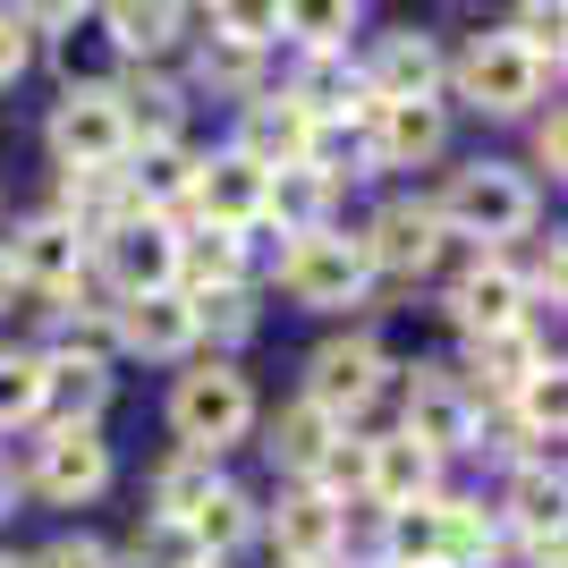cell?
<instances>
[{"label":"cell","instance_id":"cell-11","mask_svg":"<svg viewBox=\"0 0 568 568\" xmlns=\"http://www.w3.org/2000/svg\"><path fill=\"white\" fill-rule=\"evenodd\" d=\"M102 263H111L119 297H144V288L179 281V237H170V221H119L102 237Z\"/></svg>","mask_w":568,"mask_h":568},{"label":"cell","instance_id":"cell-25","mask_svg":"<svg viewBox=\"0 0 568 568\" xmlns=\"http://www.w3.org/2000/svg\"><path fill=\"white\" fill-rule=\"evenodd\" d=\"M187 535L204 544V560H221V551H237L246 535H255V500L230 493V484H213V493L187 509Z\"/></svg>","mask_w":568,"mask_h":568},{"label":"cell","instance_id":"cell-18","mask_svg":"<svg viewBox=\"0 0 568 568\" xmlns=\"http://www.w3.org/2000/svg\"><path fill=\"white\" fill-rule=\"evenodd\" d=\"M518 314H526V281H518L500 255H484L467 281L450 288V323H458L467 339H475V332H500V323H518Z\"/></svg>","mask_w":568,"mask_h":568},{"label":"cell","instance_id":"cell-9","mask_svg":"<svg viewBox=\"0 0 568 568\" xmlns=\"http://www.w3.org/2000/svg\"><path fill=\"white\" fill-rule=\"evenodd\" d=\"M34 484H43L60 509L94 500L102 484H111V442H102L94 425H60V433L43 442V467H34Z\"/></svg>","mask_w":568,"mask_h":568},{"label":"cell","instance_id":"cell-3","mask_svg":"<svg viewBox=\"0 0 568 568\" xmlns=\"http://www.w3.org/2000/svg\"><path fill=\"white\" fill-rule=\"evenodd\" d=\"M170 425H179L187 450L221 458L255 425V390H246V374H230V365H195V374H179V390H170Z\"/></svg>","mask_w":568,"mask_h":568},{"label":"cell","instance_id":"cell-31","mask_svg":"<svg viewBox=\"0 0 568 568\" xmlns=\"http://www.w3.org/2000/svg\"><path fill=\"white\" fill-rule=\"evenodd\" d=\"M119 111H128V136L144 128V144L153 136H179V94H170L162 77H128V85H111Z\"/></svg>","mask_w":568,"mask_h":568},{"label":"cell","instance_id":"cell-34","mask_svg":"<svg viewBox=\"0 0 568 568\" xmlns=\"http://www.w3.org/2000/svg\"><path fill=\"white\" fill-rule=\"evenodd\" d=\"M136 568H213V560H204V544L187 535V518H153L136 535Z\"/></svg>","mask_w":568,"mask_h":568},{"label":"cell","instance_id":"cell-17","mask_svg":"<svg viewBox=\"0 0 568 568\" xmlns=\"http://www.w3.org/2000/svg\"><path fill=\"white\" fill-rule=\"evenodd\" d=\"M442 213L433 204H382V221L365 230V255H374V272H425L433 255H442Z\"/></svg>","mask_w":568,"mask_h":568},{"label":"cell","instance_id":"cell-5","mask_svg":"<svg viewBox=\"0 0 568 568\" xmlns=\"http://www.w3.org/2000/svg\"><path fill=\"white\" fill-rule=\"evenodd\" d=\"M128 111H119L111 85H69L60 94V111H51V153H60V170H111L119 153H128Z\"/></svg>","mask_w":568,"mask_h":568},{"label":"cell","instance_id":"cell-45","mask_svg":"<svg viewBox=\"0 0 568 568\" xmlns=\"http://www.w3.org/2000/svg\"><path fill=\"white\" fill-rule=\"evenodd\" d=\"M0 568H26V560H0Z\"/></svg>","mask_w":568,"mask_h":568},{"label":"cell","instance_id":"cell-14","mask_svg":"<svg viewBox=\"0 0 568 568\" xmlns=\"http://www.w3.org/2000/svg\"><path fill=\"white\" fill-rule=\"evenodd\" d=\"M433 484H442V458H433L425 442H407V433L365 442V500H382V509H416V500H433Z\"/></svg>","mask_w":568,"mask_h":568},{"label":"cell","instance_id":"cell-40","mask_svg":"<svg viewBox=\"0 0 568 568\" xmlns=\"http://www.w3.org/2000/svg\"><path fill=\"white\" fill-rule=\"evenodd\" d=\"M9 18H18V26H77V18H85V0H9Z\"/></svg>","mask_w":568,"mask_h":568},{"label":"cell","instance_id":"cell-39","mask_svg":"<svg viewBox=\"0 0 568 568\" xmlns=\"http://www.w3.org/2000/svg\"><path fill=\"white\" fill-rule=\"evenodd\" d=\"M26 568H111V551H102L94 535H60L43 560H26Z\"/></svg>","mask_w":568,"mask_h":568},{"label":"cell","instance_id":"cell-37","mask_svg":"<svg viewBox=\"0 0 568 568\" xmlns=\"http://www.w3.org/2000/svg\"><path fill=\"white\" fill-rule=\"evenodd\" d=\"M390 551H399V568L433 560V500H416V509H390Z\"/></svg>","mask_w":568,"mask_h":568},{"label":"cell","instance_id":"cell-41","mask_svg":"<svg viewBox=\"0 0 568 568\" xmlns=\"http://www.w3.org/2000/svg\"><path fill=\"white\" fill-rule=\"evenodd\" d=\"M18 77H26V26L0 9V85H18Z\"/></svg>","mask_w":568,"mask_h":568},{"label":"cell","instance_id":"cell-42","mask_svg":"<svg viewBox=\"0 0 568 568\" xmlns=\"http://www.w3.org/2000/svg\"><path fill=\"white\" fill-rule=\"evenodd\" d=\"M535 162H544V170H560V111H551L544 128H535Z\"/></svg>","mask_w":568,"mask_h":568},{"label":"cell","instance_id":"cell-32","mask_svg":"<svg viewBox=\"0 0 568 568\" xmlns=\"http://www.w3.org/2000/svg\"><path fill=\"white\" fill-rule=\"evenodd\" d=\"M509 518H518L526 535H560V475H551V458H535V467L518 475V493H509Z\"/></svg>","mask_w":568,"mask_h":568},{"label":"cell","instance_id":"cell-20","mask_svg":"<svg viewBox=\"0 0 568 568\" xmlns=\"http://www.w3.org/2000/svg\"><path fill=\"white\" fill-rule=\"evenodd\" d=\"M102 399H111V374H102V356H85V348L43 356V407H60L69 425H94Z\"/></svg>","mask_w":568,"mask_h":568},{"label":"cell","instance_id":"cell-24","mask_svg":"<svg viewBox=\"0 0 568 568\" xmlns=\"http://www.w3.org/2000/svg\"><path fill=\"white\" fill-rule=\"evenodd\" d=\"M535 365H544V339L526 332V323H500V332H475V374L493 382L500 399H509V390H518V382L535 374Z\"/></svg>","mask_w":568,"mask_h":568},{"label":"cell","instance_id":"cell-22","mask_svg":"<svg viewBox=\"0 0 568 568\" xmlns=\"http://www.w3.org/2000/svg\"><path fill=\"white\" fill-rule=\"evenodd\" d=\"M500 544V526L475 500H433V568H484Z\"/></svg>","mask_w":568,"mask_h":568},{"label":"cell","instance_id":"cell-47","mask_svg":"<svg viewBox=\"0 0 568 568\" xmlns=\"http://www.w3.org/2000/svg\"><path fill=\"white\" fill-rule=\"evenodd\" d=\"M288 568H297V560H288Z\"/></svg>","mask_w":568,"mask_h":568},{"label":"cell","instance_id":"cell-27","mask_svg":"<svg viewBox=\"0 0 568 568\" xmlns=\"http://www.w3.org/2000/svg\"><path fill=\"white\" fill-rule=\"evenodd\" d=\"M356 0H281V34L297 51H348Z\"/></svg>","mask_w":568,"mask_h":568},{"label":"cell","instance_id":"cell-36","mask_svg":"<svg viewBox=\"0 0 568 568\" xmlns=\"http://www.w3.org/2000/svg\"><path fill=\"white\" fill-rule=\"evenodd\" d=\"M195 306V332H221V339H246V288H204V297H187Z\"/></svg>","mask_w":568,"mask_h":568},{"label":"cell","instance_id":"cell-44","mask_svg":"<svg viewBox=\"0 0 568 568\" xmlns=\"http://www.w3.org/2000/svg\"><path fill=\"white\" fill-rule=\"evenodd\" d=\"M9 288H18V281H9V255H0V297H9Z\"/></svg>","mask_w":568,"mask_h":568},{"label":"cell","instance_id":"cell-10","mask_svg":"<svg viewBox=\"0 0 568 568\" xmlns=\"http://www.w3.org/2000/svg\"><path fill=\"white\" fill-rule=\"evenodd\" d=\"M339 535H348V518H339V500H332V493H314V484L281 493V509H272V544H281V560H297V568H332Z\"/></svg>","mask_w":568,"mask_h":568},{"label":"cell","instance_id":"cell-7","mask_svg":"<svg viewBox=\"0 0 568 568\" xmlns=\"http://www.w3.org/2000/svg\"><path fill=\"white\" fill-rule=\"evenodd\" d=\"M382 390V348L374 339H323L306 365V407H323V416H356V407Z\"/></svg>","mask_w":568,"mask_h":568},{"label":"cell","instance_id":"cell-1","mask_svg":"<svg viewBox=\"0 0 568 568\" xmlns=\"http://www.w3.org/2000/svg\"><path fill=\"white\" fill-rule=\"evenodd\" d=\"M433 213L458 237H526L535 230V187L509 162H467V170H450V187H442Z\"/></svg>","mask_w":568,"mask_h":568},{"label":"cell","instance_id":"cell-38","mask_svg":"<svg viewBox=\"0 0 568 568\" xmlns=\"http://www.w3.org/2000/svg\"><path fill=\"white\" fill-rule=\"evenodd\" d=\"M204 77H213V85H255V51H246V43H230V34H221V43L204 51Z\"/></svg>","mask_w":568,"mask_h":568},{"label":"cell","instance_id":"cell-21","mask_svg":"<svg viewBox=\"0 0 568 568\" xmlns=\"http://www.w3.org/2000/svg\"><path fill=\"white\" fill-rule=\"evenodd\" d=\"M187 187H195V162H187V144H179V136H153L136 153V170H128V204H144V213L187 204Z\"/></svg>","mask_w":568,"mask_h":568},{"label":"cell","instance_id":"cell-13","mask_svg":"<svg viewBox=\"0 0 568 568\" xmlns=\"http://www.w3.org/2000/svg\"><path fill=\"white\" fill-rule=\"evenodd\" d=\"M306 136H314V119L288 94H255L246 111H237V144L230 153H246L255 170H288V162H306Z\"/></svg>","mask_w":568,"mask_h":568},{"label":"cell","instance_id":"cell-46","mask_svg":"<svg viewBox=\"0 0 568 568\" xmlns=\"http://www.w3.org/2000/svg\"><path fill=\"white\" fill-rule=\"evenodd\" d=\"M416 568H433V560H416Z\"/></svg>","mask_w":568,"mask_h":568},{"label":"cell","instance_id":"cell-26","mask_svg":"<svg viewBox=\"0 0 568 568\" xmlns=\"http://www.w3.org/2000/svg\"><path fill=\"white\" fill-rule=\"evenodd\" d=\"M102 18H111V43L119 51H144V60L179 43V0H111Z\"/></svg>","mask_w":568,"mask_h":568},{"label":"cell","instance_id":"cell-6","mask_svg":"<svg viewBox=\"0 0 568 568\" xmlns=\"http://www.w3.org/2000/svg\"><path fill=\"white\" fill-rule=\"evenodd\" d=\"M9 281H26V288H43V297H77V281H85V263H94V246L69 230V221L51 213V221H26L9 246Z\"/></svg>","mask_w":568,"mask_h":568},{"label":"cell","instance_id":"cell-2","mask_svg":"<svg viewBox=\"0 0 568 568\" xmlns=\"http://www.w3.org/2000/svg\"><path fill=\"white\" fill-rule=\"evenodd\" d=\"M281 281H288V297H297V306L339 314V306H356V297L374 288V255H365V237L297 230V246L281 255Z\"/></svg>","mask_w":568,"mask_h":568},{"label":"cell","instance_id":"cell-43","mask_svg":"<svg viewBox=\"0 0 568 568\" xmlns=\"http://www.w3.org/2000/svg\"><path fill=\"white\" fill-rule=\"evenodd\" d=\"M9 500H18V484H9V475H0V518H9Z\"/></svg>","mask_w":568,"mask_h":568},{"label":"cell","instance_id":"cell-19","mask_svg":"<svg viewBox=\"0 0 568 568\" xmlns=\"http://www.w3.org/2000/svg\"><path fill=\"white\" fill-rule=\"evenodd\" d=\"M433 85H442V51H433V34H390V43L374 51V69H365V94H374V102H425Z\"/></svg>","mask_w":568,"mask_h":568},{"label":"cell","instance_id":"cell-23","mask_svg":"<svg viewBox=\"0 0 568 568\" xmlns=\"http://www.w3.org/2000/svg\"><path fill=\"white\" fill-rule=\"evenodd\" d=\"M332 170H314V162H288L272 170V187H263V213L272 221H297V230H323V204H332Z\"/></svg>","mask_w":568,"mask_h":568},{"label":"cell","instance_id":"cell-29","mask_svg":"<svg viewBox=\"0 0 568 568\" xmlns=\"http://www.w3.org/2000/svg\"><path fill=\"white\" fill-rule=\"evenodd\" d=\"M221 484V467H213V450H179L162 475H153V518H187L195 500Z\"/></svg>","mask_w":568,"mask_h":568},{"label":"cell","instance_id":"cell-35","mask_svg":"<svg viewBox=\"0 0 568 568\" xmlns=\"http://www.w3.org/2000/svg\"><path fill=\"white\" fill-rule=\"evenodd\" d=\"M213 18L230 43L263 51V43H281V0H213Z\"/></svg>","mask_w":568,"mask_h":568},{"label":"cell","instance_id":"cell-28","mask_svg":"<svg viewBox=\"0 0 568 568\" xmlns=\"http://www.w3.org/2000/svg\"><path fill=\"white\" fill-rule=\"evenodd\" d=\"M179 272L195 281V297H204V288H237V272H246V237H237V230L179 237Z\"/></svg>","mask_w":568,"mask_h":568},{"label":"cell","instance_id":"cell-30","mask_svg":"<svg viewBox=\"0 0 568 568\" xmlns=\"http://www.w3.org/2000/svg\"><path fill=\"white\" fill-rule=\"evenodd\" d=\"M339 442V425L323 416V407H288L281 425H272V458H281L288 475H314V458Z\"/></svg>","mask_w":568,"mask_h":568},{"label":"cell","instance_id":"cell-16","mask_svg":"<svg viewBox=\"0 0 568 568\" xmlns=\"http://www.w3.org/2000/svg\"><path fill=\"white\" fill-rule=\"evenodd\" d=\"M111 323H119V339H128L136 356H179V348L195 339V306L179 297V288H144V297H119Z\"/></svg>","mask_w":568,"mask_h":568},{"label":"cell","instance_id":"cell-8","mask_svg":"<svg viewBox=\"0 0 568 568\" xmlns=\"http://www.w3.org/2000/svg\"><path fill=\"white\" fill-rule=\"evenodd\" d=\"M365 119H374V136H365V153H374L382 170H416L442 153V136H450V119H442V102H365Z\"/></svg>","mask_w":568,"mask_h":568},{"label":"cell","instance_id":"cell-15","mask_svg":"<svg viewBox=\"0 0 568 568\" xmlns=\"http://www.w3.org/2000/svg\"><path fill=\"white\" fill-rule=\"evenodd\" d=\"M263 187H272V170H255L246 153H221V162H195L187 204H204L213 230H246V221H263Z\"/></svg>","mask_w":568,"mask_h":568},{"label":"cell","instance_id":"cell-4","mask_svg":"<svg viewBox=\"0 0 568 568\" xmlns=\"http://www.w3.org/2000/svg\"><path fill=\"white\" fill-rule=\"evenodd\" d=\"M544 60L535 51H518V34H475L467 60H458V94L475 102V111H493V119H518L544 102Z\"/></svg>","mask_w":568,"mask_h":568},{"label":"cell","instance_id":"cell-12","mask_svg":"<svg viewBox=\"0 0 568 568\" xmlns=\"http://www.w3.org/2000/svg\"><path fill=\"white\" fill-rule=\"evenodd\" d=\"M407 442H425L433 458H450V450H475V399H467V382L450 374H425L416 390H407Z\"/></svg>","mask_w":568,"mask_h":568},{"label":"cell","instance_id":"cell-33","mask_svg":"<svg viewBox=\"0 0 568 568\" xmlns=\"http://www.w3.org/2000/svg\"><path fill=\"white\" fill-rule=\"evenodd\" d=\"M43 416V356H0V433Z\"/></svg>","mask_w":568,"mask_h":568}]
</instances>
